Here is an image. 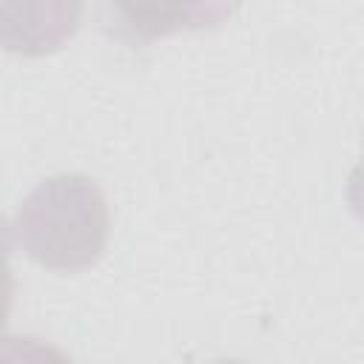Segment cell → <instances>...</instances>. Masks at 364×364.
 Instances as JSON below:
<instances>
[{
	"instance_id": "obj_1",
	"label": "cell",
	"mask_w": 364,
	"mask_h": 364,
	"mask_svg": "<svg viewBox=\"0 0 364 364\" xmlns=\"http://www.w3.org/2000/svg\"><path fill=\"white\" fill-rule=\"evenodd\" d=\"M14 230L26 256L40 267L88 270L102 259L111 233L105 193L85 173L48 176L23 199Z\"/></svg>"
},
{
	"instance_id": "obj_2",
	"label": "cell",
	"mask_w": 364,
	"mask_h": 364,
	"mask_svg": "<svg viewBox=\"0 0 364 364\" xmlns=\"http://www.w3.org/2000/svg\"><path fill=\"white\" fill-rule=\"evenodd\" d=\"M242 0H105L117 31L134 43H154L179 31L219 28Z\"/></svg>"
},
{
	"instance_id": "obj_3",
	"label": "cell",
	"mask_w": 364,
	"mask_h": 364,
	"mask_svg": "<svg viewBox=\"0 0 364 364\" xmlns=\"http://www.w3.org/2000/svg\"><path fill=\"white\" fill-rule=\"evenodd\" d=\"M82 23V0H0V48L23 57L60 51Z\"/></svg>"
},
{
	"instance_id": "obj_4",
	"label": "cell",
	"mask_w": 364,
	"mask_h": 364,
	"mask_svg": "<svg viewBox=\"0 0 364 364\" xmlns=\"http://www.w3.org/2000/svg\"><path fill=\"white\" fill-rule=\"evenodd\" d=\"M14 304V273H11V228L0 213V341Z\"/></svg>"
}]
</instances>
